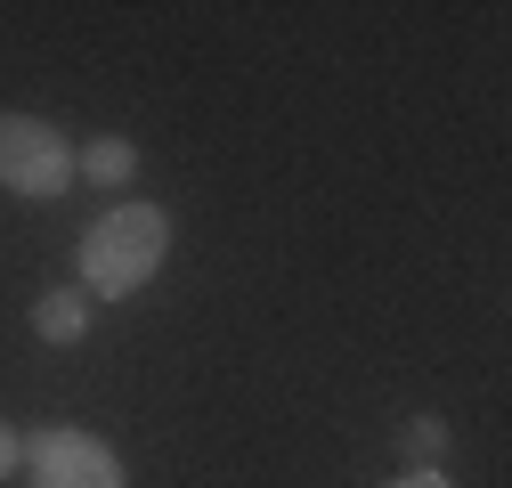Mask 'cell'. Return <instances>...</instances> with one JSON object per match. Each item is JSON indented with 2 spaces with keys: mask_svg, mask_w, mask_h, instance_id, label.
Masks as SVG:
<instances>
[{
  "mask_svg": "<svg viewBox=\"0 0 512 488\" xmlns=\"http://www.w3.org/2000/svg\"><path fill=\"white\" fill-rule=\"evenodd\" d=\"M391 488H447V480H439V472H399Z\"/></svg>",
  "mask_w": 512,
  "mask_h": 488,
  "instance_id": "obj_8",
  "label": "cell"
},
{
  "mask_svg": "<svg viewBox=\"0 0 512 488\" xmlns=\"http://www.w3.org/2000/svg\"><path fill=\"white\" fill-rule=\"evenodd\" d=\"M439 448H447V423H439V415H415V423H407V456H423V464H431Z\"/></svg>",
  "mask_w": 512,
  "mask_h": 488,
  "instance_id": "obj_6",
  "label": "cell"
},
{
  "mask_svg": "<svg viewBox=\"0 0 512 488\" xmlns=\"http://www.w3.org/2000/svg\"><path fill=\"white\" fill-rule=\"evenodd\" d=\"M33 334H41V342H82V334H90L82 293H41V301H33Z\"/></svg>",
  "mask_w": 512,
  "mask_h": 488,
  "instance_id": "obj_5",
  "label": "cell"
},
{
  "mask_svg": "<svg viewBox=\"0 0 512 488\" xmlns=\"http://www.w3.org/2000/svg\"><path fill=\"white\" fill-rule=\"evenodd\" d=\"M163 253H171V220L155 204H114L82 236V277H90V293L122 301V293H139L163 269Z\"/></svg>",
  "mask_w": 512,
  "mask_h": 488,
  "instance_id": "obj_1",
  "label": "cell"
},
{
  "mask_svg": "<svg viewBox=\"0 0 512 488\" xmlns=\"http://www.w3.org/2000/svg\"><path fill=\"white\" fill-rule=\"evenodd\" d=\"M74 171H90V179H98V188H122V179H131V171H139V147H131V139H122V131H106V139H90V147L74 155Z\"/></svg>",
  "mask_w": 512,
  "mask_h": 488,
  "instance_id": "obj_4",
  "label": "cell"
},
{
  "mask_svg": "<svg viewBox=\"0 0 512 488\" xmlns=\"http://www.w3.org/2000/svg\"><path fill=\"white\" fill-rule=\"evenodd\" d=\"M17 464H25V440H17V432H9V423H0V480H9V472H17Z\"/></svg>",
  "mask_w": 512,
  "mask_h": 488,
  "instance_id": "obj_7",
  "label": "cell"
},
{
  "mask_svg": "<svg viewBox=\"0 0 512 488\" xmlns=\"http://www.w3.org/2000/svg\"><path fill=\"white\" fill-rule=\"evenodd\" d=\"M25 472L33 488H122V464L106 440L74 432V423H49V432L25 440Z\"/></svg>",
  "mask_w": 512,
  "mask_h": 488,
  "instance_id": "obj_3",
  "label": "cell"
},
{
  "mask_svg": "<svg viewBox=\"0 0 512 488\" xmlns=\"http://www.w3.org/2000/svg\"><path fill=\"white\" fill-rule=\"evenodd\" d=\"M66 179H74V147L41 114H0V188L9 196H66Z\"/></svg>",
  "mask_w": 512,
  "mask_h": 488,
  "instance_id": "obj_2",
  "label": "cell"
}]
</instances>
